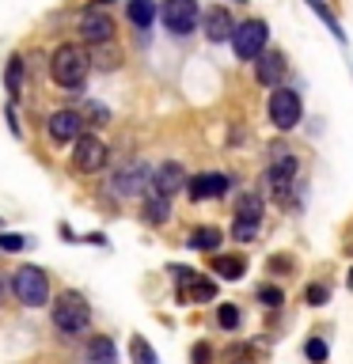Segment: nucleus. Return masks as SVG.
Returning <instances> with one entry per match:
<instances>
[{
    "label": "nucleus",
    "instance_id": "31",
    "mask_svg": "<svg viewBox=\"0 0 353 364\" xmlns=\"http://www.w3.org/2000/svg\"><path fill=\"white\" fill-rule=\"evenodd\" d=\"M190 357H194V364H209L213 349H209V346H205V341H201V346H194V353H190Z\"/></svg>",
    "mask_w": 353,
    "mask_h": 364
},
{
    "label": "nucleus",
    "instance_id": "12",
    "mask_svg": "<svg viewBox=\"0 0 353 364\" xmlns=\"http://www.w3.org/2000/svg\"><path fill=\"white\" fill-rule=\"evenodd\" d=\"M84 110H53L46 118V133L53 136L57 144H76L84 136Z\"/></svg>",
    "mask_w": 353,
    "mask_h": 364
},
{
    "label": "nucleus",
    "instance_id": "33",
    "mask_svg": "<svg viewBox=\"0 0 353 364\" xmlns=\"http://www.w3.org/2000/svg\"><path fill=\"white\" fill-rule=\"evenodd\" d=\"M346 289L353 292V269H349V277H346Z\"/></svg>",
    "mask_w": 353,
    "mask_h": 364
},
{
    "label": "nucleus",
    "instance_id": "15",
    "mask_svg": "<svg viewBox=\"0 0 353 364\" xmlns=\"http://www.w3.org/2000/svg\"><path fill=\"white\" fill-rule=\"evenodd\" d=\"M186 182H190V175L182 171V164L167 159V164H159V167L152 171V182H148V190L164 193V198H175L179 190H186Z\"/></svg>",
    "mask_w": 353,
    "mask_h": 364
},
{
    "label": "nucleus",
    "instance_id": "21",
    "mask_svg": "<svg viewBox=\"0 0 353 364\" xmlns=\"http://www.w3.org/2000/svg\"><path fill=\"white\" fill-rule=\"evenodd\" d=\"M221 243H224V232H221V228H213V224H205V228H198V232H190V247H194V250H205V255H216V250H221Z\"/></svg>",
    "mask_w": 353,
    "mask_h": 364
},
{
    "label": "nucleus",
    "instance_id": "1",
    "mask_svg": "<svg viewBox=\"0 0 353 364\" xmlns=\"http://www.w3.org/2000/svg\"><path fill=\"white\" fill-rule=\"evenodd\" d=\"M88 73H91V53L84 42H61L50 53V76L57 87H68V91L84 87Z\"/></svg>",
    "mask_w": 353,
    "mask_h": 364
},
{
    "label": "nucleus",
    "instance_id": "10",
    "mask_svg": "<svg viewBox=\"0 0 353 364\" xmlns=\"http://www.w3.org/2000/svg\"><path fill=\"white\" fill-rule=\"evenodd\" d=\"M175 284H179V304H209L216 300V281L201 277V273H194L186 266H175Z\"/></svg>",
    "mask_w": 353,
    "mask_h": 364
},
{
    "label": "nucleus",
    "instance_id": "23",
    "mask_svg": "<svg viewBox=\"0 0 353 364\" xmlns=\"http://www.w3.org/2000/svg\"><path fill=\"white\" fill-rule=\"evenodd\" d=\"M4 91H8V99H19V91H23V57H8V68H4Z\"/></svg>",
    "mask_w": 353,
    "mask_h": 364
},
{
    "label": "nucleus",
    "instance_id": "19",
    "mask_svg": "<svg viewBox=\"0 0 353 364\" xmlns=\"http://www.w3.org/2000/svg\"><path fill=\"white\" fill-rule=\"evenodd\" d=\"M141 209H144V220L148 224H164L167 213H171V198H164V193H156V190H144Z\"/></svg>",
    "mask_w": 353,
    "mask_h": 364
},
{
    "label": "nucleus",
    "instance_id": "32",
    "mask_svg": "<svg viewBox=\"0 0 353 364\" xmlns=\"http://www.w3.org/2000/svg\"><path fill=\"white\" fill-rule=\"evenodd\" d=\"M8 292H11V277H4V273H0V307H4Z\"/></svg>",
    "mask_w": 353,
    "mask_h": 364
},
{
    "label": "nucleus",
    "instance_id": "22",
    "mask_svg": "<svg viewBox=\"0 0 353 364\" xmlns=\"http://www.w3.org/2000/svg\"><path fill=\"white\" fill-rule=\"evenodd\" d=\"M125 11H130V23H133V27H141V31H148L156 23V16H159L156 0H130Z\"/></svg>",
    "mask_w": 353,
    "mask_h": 364
},
{
    "label": "nucleus",
    "instance_id": "28",
    "mask_svg": "<svg viewBox=\"0 0 353 364\" xmlns=\"http://www.w3.org/2000/svg\"><path fill=\"white\" fill-rule=\"evenodd\" d=\"M304 357H307V360H315V364H323V360L330 357L327 341H323V338H312V341H307V346H304Z\"/></svg>",
    "mask_w": 353,
    "mask_h": 364
},
{
    "label": "nucleus",
    "instance_id": "26",
    "mask_svg": "<svg viewBox=\"0 0 353 364\" xmlns=\"http://www.w3.org/2000/svg\"><path fill=\"white\" fill-rule=\"evenodd\" d=\"M258 304H266V307H281V304H285V292L278 289V284H258Z\"/></svg>",
    "mask_w": 353,
    "mask_h": 364
},
{
    "label": "nucleus",
    "instance_id": "29",
    "mask_svg": "<svg viewBox=\"0 0 353 364\" xmlns=\"http://www.w3.org/2000/svg\"><path fill=\"white\" fill-rule=\"evenodd\" d=\"M23 247H31V239L27 235H16V232H0V250H23Z\"/></svg>",
    "mask_w": 353,
    "mask_h": 364
},
{
    "label": "nucleus",
    "instance_id": "14",
    "mask_svg": "<svg viewBox=\"0 0 353 364\" xmlns=\"http://www.w3.org/2000/svg\"><path fill=\"white\" fill-rule=\"evenodd\" d=\"M228 186H232V178L221 175V171H205V175H194L186 182V193H190V201H213V198H224Z\"/></svg>",
    "mask_w": 353,
    "mask_h": 364
},
{
    "label": "nucleus",
    "instance_id": "25",
    "mask_svg": "<svg viewBox=\"0 0 353 364\" xmlns=\"http://www.w3.org/2000/svg\"><path fill=\"white\" fill-rule=\"evenodd\" d=\"M307 4H312V11H315V16L327 23V31L334 34L338 42H346V31H342V23H338V19H334V16H330V11H327V4H323V0H307Z\"/></svg>",
    "mask_w": 353,
    "mask_h": 364
},
{
    "label": "nucleus",
    "instance_id": "30",
    "mask_svg": "<svg viewBox=\"0 0 353 364\" xmlns=\"http://www.w3.org/2000/svg\"><path fill=\"white\" fill-rule=\"evenodd\" d=\"M307 304H312V307H319V304H327L330 300V289H327V284H307Z\"/></svg>",
    "mask_w": 353,
    "mask_h": 364
},
{
    "label": "nucleus",
    "instance_id": "9",
    "mask_svg": "<svg viewBox=\"0 0 353 364\" xmlns=\"http://www.w3.org/2000/svg\"><path fill=\"white\" fill-rule=\"evenodd\" d=\"M262 232V193H243L236 201V220H232V235L239 243H251Z\"/></svg>",
    "mask_w": 353,
    "mask_h": 364
},
{
    "label": "nucleus",
    "instance_id": "5",
    "mask_svg": "<svg viewBox=\"0 0 353 364\" xmlns=\"http://www.w3.org/2000/svg\"><path fill=\"white\" fill-rule=\"evenodd\" d=\"M296 171H300V164H296V156L289 152V148L273 144L270 148V164H266V186L273 198H289V186L296 182Z\"/></svg>",
    "mask_w": 353,
    "mask_h": 364
},
{
    "label": "nucleus",
    "instance_id": "7",
    "mask_svg": "<svg viewBox=\"0 0 353 364\" xmlns=\"http://www.w3.org/2000/svg\"><path fill=\"white\" fill-rule=\"evenodd\" d=\"M266 42H270V27L262 19H247V23H236V34H232V53L239 61H255V57L266 53Z\"/></svg>",
    "mask_w": 353,
    "mask_h": 364
},
{
    "label": "nucleus",
    "instance_id": "11",
    "mask_svg": "<svg viewBox=\"0 0 353 364\" xmlns=\"http://www.w3.org/2000/svg\"><path fill=\"white\" fill-rule=\"evenodd\" d=\"M107 159H110V148L102 144L95 133H84V136L73 144V167L84 171V175H95V171H102V167H107Z\"/></svg>",
    "mask_w": 353,
    "mask_h": 364
},
{
    "label": "nucleus",
    "instance_id": "3",
    "mask_svg": "<svg viewBox=\"0 0 353 364\" xmlns=\"http://www.w3.org/2000/svg\"><path fill=\"white\" fill-rule=\"evenodd\" d=\"M80 42L84 46H102L114 38V0H91V4L80 11Z\"/></svg>",
    "mask_w": 353,
    "mask_h": 364
},
{
    "label": "nucleus",
    "instance_id": "8",
    "mask_svg": "<svg viewBox=\"0 0 353 364\" xmlns=\"http://www.w3.org/2000/svg\"><path fill=\"white\" fill-rule=\"evenodd\" d=\"M159 19H164V27H167L171 34L186 38V34L198 31L201 8H198V0H164V8H159Z\"/></svg>",
    "mask_w": 353,
    "mask_h": 364
},
{
    "label": "nucleus",
    "instance_id": "2",
    "mask_svg": "<svg viewBox=\"0 0 353 364\" xmlns=\"http://www.w3.org/2000/svg\"><path fill=\"white\" fill-rule=\"evenodd\" d=\"M50 318H53V326L61 330V334H84V330L91 326V304L80 292L68 289L50 304Z\"/></svg>",
    "mask_w": 353,
    "mask_h": 364
},
{
    "label": "nucleus",
    "instance_id": "24",
    "mask_svg": "<svg viewBox=\"0 0 353 364\" xmlns=\"http://www.w3.org/2000/svg\"><path fill=\"white\" fill-rule=\"evenodd\" d=\"M130 357H133V364H159L156 349H152V341L141 338V334H137V338L130 341Z\"/></svg>",
    "mask_w": 353,
    "mask_h": 364
},
{
    "label": "nucleus",
    "instance_id": "27",
    "mask_svg": "<svg viewBox=\"0 0 353 364\" xmlns=\"http://www.w3.org/2000/svg\"><path fill=\"white\" fill-rule=\"evenodd\" d=\"M216 323H221L224 330H236L239 326V307L236 304H221L216 307Z\"/></svg>",
    "mask_w": 353,
    "mask_h": 364
},
{
    "label": "nucleus",
    "instance_id": "13",
    "mask_svg": "<svg viewBox=\"0 0 353 364\" xmlns=\"http://www.w3.org/2000/svg\"><path fill=\"white\" fill-rule=\"evenodd\" d=\"M148 182H152V171H148L144 164H125L118 175H114V193H122V198H144V190H148Z\"/></svg>",
    "mask_w": 353,
    "mask_h": 364
},
{
    "label": "nucleus",
    "instance_id": "6",
    "mask_svg": "<svg viewBox=\"0 0 353 364\" xmlns=\"http://www.w3.org/2000/svg\"><path fill=\"white\" fill-rule=\"evenodd\" d=\"M304 118V102H300V91H293V87H273L270 91V122L278 125L281 133H289L296 129Z\"/></svg>",
    "mask_w": 353,
    "mask_h": 364
},
{
    "label": "nucleus",
    "instance_id": "34",
    "mask_svg": "<svg viewBox=\"0 0 353 364\" xmlns=\"http://www.w3.org/2000/svg\"><path fill=\"white\" fill-rule=\"evenodd\" d=\"M349 255H353V243H349Z\"/></svg>",
    "mask_w": 353,
    "mask_h": 364
},
{
    "label": "nucleus",
    "instance_id": "16",
    "mask_svg": "<svg viewBox=\"0 0 353 364\" xmlns=\"http://www.w3.org/2000/svg\"><path fill=\"white\" fill-rule=\"evenodd\" d=\"M201 31L209 42H232V34H236L232 11L228 8H205L201 11Z\"/></svg>",
    "mask_w": 353,
    "mask_h": 364
},
{
    "label": "nucleus",
    "instance_id": "17",
    "mask_svg": "<svg viewBox=\"0 0 353 364\" xmlns=\"http://www.w3.org/2000/svg\"><path fill=\"white\" fill-rule=\"evenodd\" d=\"M255 76H258L262 87H281V80H285V57L278 50H266V53L258 57Z\"/></svg>",
    "mask_w": 353,
    "mask_h": 364
},
{
    "label": "nucleus",
    "instance_id": "4",
    "mask_svg": "<svg viewBox=\"0 0 353 364\" xmlns=\"http://www.w3.org/2000/svg\"><path fill=\"white\" fill-rule=\"evenodd\" d=\"M11 292L23 307H46L50 304V277L38 266H19L11 269Z\"/></svg>",
    "mask_w": 353,
    "mask_h": 364
},
{
    "label": "nucleus",
    "instance_id": "18",
    "mask_svg": "<svg viewBox=\"0 0 353 364\" xmlns=\"http://www.w3.org/2000/svg\"><path fill=\"white\" fill-rule=\"evenodd\" d=\"M84 364H118V346L107 334H95L84 346Z\"/></svg>",
    "mask_w": 353,
    "mask_h": 364
},
{
    "label": "nucleus",
    "instance_id": "20",
    "mask_svg": "<svg viewBox=\"0 0 353 364\" xmlns=\"http://www.w3.org/2000/svg\"><path fill=\"white\" fill-rule=\"evenodd\" d=\"M213 273H221L224 281H239L247 273V258L243 255H213Z\"/></svg>",
    "mask_w": 353,
    "mask_h": 364
},
{
    "label": "nucleus",
    "instance_id": "35",
    "mask_svg": "<svg viewBox=\"0 0 353 364\" xmlns=\"http://www.w3.org/2000/svg\"><path fill=\"white\" fill-rule=\"evenodd\" d=\"M239 364H251V360H239Z\"/></svg>",
    "mask_w": 353,
    "mask_h": 364
}]
</instances>
